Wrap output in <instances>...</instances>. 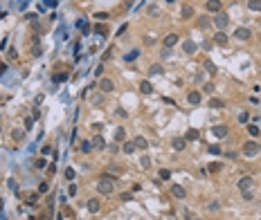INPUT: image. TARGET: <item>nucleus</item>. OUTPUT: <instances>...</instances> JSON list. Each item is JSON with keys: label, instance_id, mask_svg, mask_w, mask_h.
Returning <instances> with one entry per match:
<instances>
[{"label": "nucleus", "instance_id": "1", "mask_svg": "<svg viewBox=\"0 0 261 220\" xmlns=\"http://www.w3.org/2000/svg\"><path fill=\"white\" fill-rule=\"evenodd\" d=\"M113 189H115V180H111L108 175H104L99 184H97V191H99L101 195H108V193H113Z\"/></svg>", "mask_w": 261, "mask_h": 220}, {"label": "nucleus", "instance_id": "2", "mask_svg": "<svg viewBox=\"0 0 261 220\" xmlns=\"http://www.w3.org/2000/svg\"><path fill=\"white\" fill-rule=\"evenodd\" d=\"M212 22H214V27H216L218 32H223V29H225V25L230 22V20H227V14H223V11H218V14H216V18H214Z\"/></svg>", "mask_w": 261, "mask_h": 220}, {"label": "nucleus", "instance_id": "3", "mask_svg": "<svg viewBox=\"0 0 261 220\" xmlns=\"http://www.w3.org/2000/svg\"><path fill=\"white\" fill-rule=\"evenodd\" d=\"M257 153H259L257 142H248V144H243V155H245V157H254Z\"/></svg>", "mask_w": 261, "mask_h": 220}, {"label": "nucleus", "instance_id": "4", "mask_svg": "<svg viewBox=\"0 0 261 220\" xmlns=\"http://www.w3.org/2000/svg\"><path fill=\"white\" fill-rule=\"evenodd\" d=\"M252 34H250V29L248 27H236V32H234V38H239V40H248Z\"/></svg>", "mask_w": 261, "mask_h": 220}, {"label": "nucleus", "instance_id": "5", "mask_svg": "<svg viewBox=\"0 0 261 220\" xmlns=\"http://www.w3.org/2000/svg\"><path fill=\"white\" fill-rule=\"evenodd\" d=\"M113 88H115V85H113L111 79H101V81H99V90H101V92H113Z\"/></svg>", "mask_w": 261, "mask_h": 220}, {"label": "nucleus", "instance_id": "6", "mask_svg": "<svg viewBox=\"0 0 261 220\" xmlns=\"http://www.w3.org/2000/svg\"><path fill=\"white\" fill-rule=\"evenodd\" d=\"M250 187H252V177H241V180H239V189L241 191H250Z\"/></svg>", "mask_w": 261, "mask_h": 220}, {"label": "nucleus", "instance_id": "7", "mask_svg": "<svg viewBox=\"0 0 261 220\" xmlns=\"http://www.w3.org/2000/svg\"><path fill=\"white\" fill-rule=\"evenodd\" d=\"M200 99H203V97H200V92H189V95H187V101L191 103V106H196V103H200Z\"/></svg>", "mask_w": 261, "mask_h": 220}, {"label": "nucleus", "instance_id": "8", "mask_svg": "<svg viewBox=\"0 0 261 220\" xmlns=\"http://www.w3.org/2000/svg\"><path fill=\"white\" fill-rule=\"evenodd\" d=\"M207 9H210L212 14H218V11H221V0H210V2H207Z\"/></svg>", "mask_w": 261, "mask_h": 220}, {"label": "nucleus", "instance_id": "9", "mask_svg": "<svg viewBox=\"0 0 261 220\" xmlns=\"http://www.w3.org/2000/svg\"><path fill=\"white\" fill-rule=\"evenodd\" d=\"M162 72H164V67H162L160 63H155V65H151V67H149V74H151V77H160Z\"/></svg>", "mask_w": 261, "mask_h": 220}, {"label": "nucleus", "instance_id": "10", "mask_svg": "<svg viewBox=\"0 0 261 220\" xmlns=\"http://www.w3.org/2000/svg\"><path fill=\"white\" fill-rule=\"evenodd\" d=\"M171 195H173V198H185V189L180 187V184H173V187H171Z\"/></svg>", "mask_w": 261, "mask_h": 220}, {"label": "nucleus", "instance_id": "11", "mask_svg": "<svg viewBox=\"0 0 261 220\" xmlns=\"http://www.w3.org/2000/svg\"><path fill=\"white\" fill-rule=\"evenodd\" d=\"M212 132H214V135H216V137H225V135H227V126H214V128H212Z\"/></svg>", "mask_w": 261, "mask_h": 220}, {"label": "nucleus", "instance_id": "12", "mask_svg": "<svg viewBox=\"0 0 261 220\" xmlns=\"http://www.w3.org/2000/svg\"><path fill=\"white\" fill-rule=\"evenodd\" d=\"M140 92H142V95H151V92H153V85H151L149 81H142V83H140Z\"/></svg>", "mask_w": 261, "mask_h": 220}, {"label": "nucleus", "instance_id": "13", "mask_svg": "<svg viewBox=\"0 0 261 220\" xmlns=\"http://www.w3.org/2000/svg\"><path fill=\"white\" fill-rule=\"evenodd\" d=\"M133 142H135V148H140V150L149 148V142L144 139V137H135V139H133Z\"/></svg>", "mask_w": 261, "mask_h": 220}, {"label": "nucleus", "instance_id": "14", "mask_svg": "<svg viewBox=\"0 0 261 220\" xmlns=\"http://www.w3.org/2000/svg\"><path fill=\"white\" fill-rule=\"evenodd\" d=\"M185 54H194V52H196V43H194V40H185Z\"/></svg>", "mask_w": 261, "mask_h": 220}, {"label": "nucleus", "instance_id": "15", "mask_svg": "<svg viewBox=\"0 0 261 220\" xmlns=\"http://www.w3.org/2000/svg\"><path fill=\"white\" fill-rule=\"evenodd\" d=\"M176 43H178V36H176V34H169V36L164 38V47H173Z\"/></svg>", "mask_w": 261, "mask_h": 220}, {"label": "nucleus", "instance_id": "16", "mask_svg": "<svg viewBox=\"0 0 261 220\" xmlns=\"http://www.w3.org/2000/svg\"><path fill=\"white\" fill-rule=\"evenodd\" d=\"M214 43H216V45H225V43H227V36H225L223 32H216V36H214Z\"/></svg>", "mask_w": 261, "mask_h": 220}, {"label": "nucleus", "instance_id": "17", "mask_svg": "<svg viewBox=\"0 0 261 220\" xmlns=\"http://www.w3.org/2000/svg\"><path fill=\"white\" fill-rule=\"evenodd\" d=\"M185 146H187V139H182V137H176V139H173V148L176 150H182Z\"/></svg>", "mask_w": 261, "mask_h": 220}, {"label": "nucleus", "instance_id": "18", "mask_svg": "<svg viewBox=\"0 0 261 220\" xmlns=\"http://www.w3.org/2000/svg\"><path fill=\"white\" fill-rule=\"evenodd\" d=\"M137 56H140V50H131V52H129V54H126V56H124V59H126V61H129V63H131V61H135V59H137Z\"/></svg>", "mask_w": 261, "mask_h": 220}, {"label": "nucleus", "instance_id": "19", "mask_svg": "<svg viewBox=\"0 0 261 220\" xmlns=\"http://www.w3.org/2000/svg\"><path fill=\"white\" fill-rule=\"evenodd\" d=\"M248 7H250L252 11H261V0H250V2H248Z\"/></svg>", "mask_w": 261, "mask_h": 220}, {"label": "nucleus", "instance_id": "20", "mask_svg": "<svg viewBox=\"0 0 261 220\" xmlns=\"http://www.w3.org/2000/svg\"><path fill=\"white\" fill-rule=\"evenodd\" d=\"M187 142H191V139H198V130L196 128H191V130H187V137H185Z\"/></svg>", "mask_w": 261, "mask_h": 220}, {"label": "nucleus", "instance_id": "21", "mask_svg": "<svg viewBox=\"0 0 261 220\" xmlns=\"http://www.w3.org/2000/svg\"><path fill=\"white\" fill-rule=\"evenodd\" d=\"M133 150H135V142H126V144H124V153H126V155H131Z\"/></svg>", "mask_w": 261, "mask_h": 220}, {"label": "nucleus", "instance_id": "22", "mask_svg": "<svg viewBox=\"0 0 261 220\" xmlns=\"http://www.w3.org/2000/svg\"><path fill=\"white\" fill-rule=\"evenodd\" d=\"M223 106H225V103H223L221 99H210V108L216 110V108H223Z\"/></svg>", "mask_w": 261, "mask_h": 220}, {"label": "nucleus", "instance_id": "23", "mask_svg": "<svg viewBox=\"0 0 261 220\" xmlns=\"http://www.w3.org/2000/svg\"><path fill=\"white\" fill-rule=\"evenodd\" d=\"M205 70L210 72V74H216V65H214L212 61H205Z\"/></svg>", "mask_w": 261, "mask_h": 220}, {"label": "nucleus", "instance_id": "24", "mask_svg": "<svg viewBox=\"0 0 261 220\" xmlns=\"http://www.w3.org/2000/svg\"><path fill=\"white\" fill-rule=\"evenodd\" d=\"M88 209L90 211H99V200H90L88 202Z\"/></svg>", "mask_w": 261, "mask_h": 220}, {"label": "nucleus", "instance_id": "25", "mask_svg": "<svg viewBox=\"0 0 261 220\" xmlns=\"http://www.w3.org/2000/svg\"><path fill=\"white\" fill-rule=\"evenodd\" d=\"M194 16V9L191 7H182V18H191Z\"/></svg>", "mask_w": 261, "mask_h": 220}, {"label": "nucleus", "instance_id": "26", "mask_svg": "<svg viewBox=\"0 0 261 220\" xmlns=\"http://www.w3.org/2000/svg\"><path fill=\"white\" fill-rule=\"evenodd\" d=\"M248 132H250L252 137H259V128H257V124H252V126H248Z\"/></svg>", "mask_w": 261, "mask_h": 220}, {"label": "nucleus", "instance_id": "27", "mask_svg": "<svg viewBox=\"0 0 261 220\" xmlns=\"http://www.w3.org/2000/svg\"><path fill=\"white\" fill-rule=\"evenodd\" d=\"M92 144H95L97 148H104V144H106V142H104V137H101V135H97V137H95V142H92Z\"/></svg>", "mask_w": 261, "mask_h": 220}, {"label": "nucleus", "instance_id": "28", "mask_svg": "<svg viewBox=\"0 0 261 220\" xmlns=\"http://www.w3.org/2000/svg\"><path fill=\"white\" fill-rule=\"evenodd\" d=\"M52 79H54V83H63V81L68 79V74H54Z\"/></svg>", "mask_w": 261, "mask_h": 220}, {"label": "nucleus", "instance_id": "29", "mask_svg": "<svg viewBox=\"0 0 261 220\" xmlns=\"http://www.w3.org/2000/svg\"><path fill=\"white\" fill-rule=\"evenodd\" d=\"M146 11H149V16H158V14H160V9L155 7V5H149V9H146Z\"/></svg>", "mask_w": 261, "mask_h": 220}, {"label": "nucleus", "instance_id": "30", "mask_svg": "<svg viewBox=\"0 0 261 220\" xmlns=\"http://www.w3.org/2000/svg\"><path fill=\"white\" fill-rule=\"evenodd\" d=\"M115 137H117L119 142H122V139H126V130H124V128H117V132H115Z\"/></svg>", "mask_w": 261, "mask_h": 220}, {"label": "nucleus", "instance_id": "31", "mask_svg": "<svg viewBox=\"0 0 261 220\" xmlns=\"http://www.w3.org/2000/svg\"><path fill=\"white\" fill-rule=\"evenodd\" d=\"M81 150H83V153H90V150H92V142H83V144H81Z\"/></svg>", "mask_w": 261, "mask_h": 220}, {"label": "nucleus", "instance_id": "32", "mask_svg": "<svg viewBox=\"0 0 261 220\" xmlns=\"http://www.w3.org/2000/svg\"><path fill=\"white\" fill-rule=\"evenodd\" d=\"M45 164H48V162H45L43 157H38L36 162H34V166H36V169H45Z\"/></svg>", "mask_w": 261, "mask_h": 220}, {"label": "nucleus", "instance_id": "33", "mask_svg": "<svg viewBox=\"0 0 261 220\" xmlns=\"http://www.w3.org/2000/svg\"><path fill=\"white\" fill-rule=\"evenodd\" d=\"M169 177H171V171H167V169L160 171V180H169Z\"/></svg>", "mask_w": 261, "mask_h": 220}, {"label": "nucleus", "instance_id": "34", "mask_svg": "<svg viewBox=\"0 0 261 220\" xmlns=\"http://www.w3.org/2000/svg\"><path fill=\"white\" fill-rule=\"evenodd\" d=\"M198 25H200V29H207V27H210V18H200Z\"/></svg>", "mask_w": 261, "mask_h": 220}, {"label": "nucleus", "instance_id": "35", "mask_svg": "<svg viewBox=\"0 0 261 220\" xmlns=\"http://www.w3.org/2000/svg\"><path fill=\"white\" fill-rule=\"evenodd\" d=\"M36 200H38V193H30V195H27V202H30V205H34Z\"/></svg>", "mask_w": 261, "mask_h": 220}, {"label": "nucleus", "instance_id": "36", "mask_svg": "<svg viewBox=\"0 0 261 220\" xmlns=\"http://www.w3.org/2000/svg\"><path fill=\"white\" fill-rule=\"evenodd\" d=\"M65 180H74V169H65Z\"/></svg>", "mask_w": 261, "mask_h": 220}, {"label": "nucleus", "instance_id": "37", "mask_svg": "<svg viewBox=\"0 0 261 220\" xmlns=\"http://www.w3.org/2000/svg\"><path fill=\"white\" fill-rule=\"evenodd\" d=\"M218 207H221V205H218V202H216V200H214V202H210V205H207V209H210V211H216V209H218Z\"/></svg>", "mask_w": 261, "mask_h": 220}, {"label": "nucleus", "instance_id": "38", "mask_svg": "<svg viewBox=\"0 0 261 220\" xmlns=\"http://www.w3.org/2000/svg\"><path fill=\"white\" fill-rule=\"evenodd\" d=\"M11 137H14L16 142H20V139H23V132H20V130H14V132H11Z\"/></svg>", "mask_w": 261, "mask_h": 220}, {"label": "nucleus", "instance_id": "39", "mask_svg": "<svg viewBox=\"0 0 261 220\" xmlns=\"http://www.w3.org/2000/svg\"><path fill=\"white\" fill-rule=\"evenodd\" d=\"M207 150H210V153H212V155H218V153H221V146H210V148H207Z\"/></svg>", "mask_w": 261, "mask_h": 220}, {"label": "nucleus", "instance_id": "40", "mask_svg": "<svg viewBox=\"0 0 261 220\" xmlns=\"http://www.w3.org/2000/svg\"><path fill=\"white\" fill-rule=\"evenodd\" d=\"M140 164L144 166V169H149V166H151V157H142V162H140Z\"/></svg>", "mask_w": 261, "mask_h": 220}, {"label": "nucleus", "instance_id": "41", "mask_svg": "<svg viewBox=\"0 0 261 220\" xmlns=\"http://www.w3.org/2000/svg\"><path fill=\"white\" fill-rule=\"evenodd\" d=\"M41 193H48V184H45V182H41V187H38V195Z\"/></svg>", "mask_w": 261, "mask_h": 220}, {"label": "nucleus", "instance_id": "42", "mask_svg": "<svg viewBox=\"0 0 261 220\" xmlns=\"http://www.w3.org/2000/svg\"><path fill=\"white\" fill-rule=\"evenodd\" d=\"M95 18H99V20H106V18H108V14H106V11H99V14H95Z\"/></svg>", "mask_w": 261, "mask_h": 220}, {"label": "nucleus", "instance_id": "43", "mask_svg": "<svg viewBox=\"0 0 261 220\" xmlns=\"http://www.w3.org/2000/svg\"><path fill=\"white\" fill-rule=\"evenodd\" d=\"M203 90H205V92H214V83H205V85H203Z\"/></svg>", "mask_w": 261, "mask_h": 220}, {"label": "nucleus", "instance_id": "44", "mask_svg": "<svg viewBox=\"0 0 261 220\" xmlns=\"http://www.w3.org/2000/svg\"><path fill=\"white\" fill-rule=\"evenodd\" d=\"M68 193H70V195H77V184H70V189H68Z\"/></svg>", "mask_w": 261, "mask_h": 220}, {"label": "nucleus", "instance_id": "45", "mask_svg": "<svg viewBox=\"0 0 261 220\" xmlns=\"http://www.w3.org/2000/svg\"><path fill=\"white\" fill-rule=\"evenodd\" d=\"M239 121H241V124H245V121H248V112H241L239 115Z\"/></svg>", "mask_w": 261, "mask_h": 220}, {"label": "nucleus", "instance_id": "46", "mask_svg": "<svg viewBox=\"0 0 261 220\" xmlns=\"http://www.w3.org/2000/svg\"><path fill=\"white\" fill-rule=\"evenodd\" d=\"M243 200H252V193H250V191H243Z\"/></svg>", "mask_w": 261, "mask_h": 220}, {"label": "nucleus", "instance_id": "47", "mask_svg": "<svg viewBox=\"0 0 261 220\" xmlns=\"http://www.w3.org/2000/svg\"><path fill=\"white\" fill-rule=\"evenodd\" d=\"M92 103H95V106H101V97H92Z\"/></svg>", "mask_w": 261, "mask_h": 220}, {"label": "nucleus", "instance_id": "48", "mask_svg": "<svg viewBox=\"0 0 261 220\" xmlns=\"http://www.w3.org/2000/svg\"><path fill=\"white\" fill-rule=\"evenodd\" d=\"M95 29H97V32H99V34H106V27H104V25H97V27H95Z\"/></svg>", "mask_w": 261, "mask_h": 220}, {"label": "nucleus", "instance_id": "49", "mask_svg": "<svg viewBox=\"0 0 261 220\" xmlns=\"http://www.w3.org/2000/svg\"><path fill=\"white\" fill-rule=\"evenodd\" d=\"M218 169H221V164H212V166H210V171H212V173H216Z\"/></svg>", "mask_w": 261, "mask_h": 220}, {"label": "nucleus", "instance_id": "50", "mask_svg": "<svg viewBox=\"0 0 261 220\" xmlns=\"http://www.w3.org/2000/svg\"><path fill=\"white\" fill-rule=\"evenodd\" d=\"M32 124H34V117H27V119H25V126H27V128H30Z\"/></svg>", "mask_w": 261, "mask_h": 220}, {"label": "nucleus", "instance_id": "51", "mask_svg": "<svg viewBox=\"0 0 261 220\" xmlns=\"http://www.w3.org/2000/svg\"><path fill=\"white\" fill-rule=\"evenodd\" d=\"M43 155H48V153H52V146H43V150H41Z\"/></svg>", "mask_w": 261, "mask_h": 220}, {"label": "nucleus", "instance_id": "52", "mask_svg": "<svg viewBox=\"0 0 261 220\" xmlns=\"http://www.w3.org/2000/svg\"><path fill=\"white\" fill-rule=\"evenodd\" d=\"M111 173H115V175H119L122 169H117V166H111Z\"/></svg>", "mask_w": 261, "mask_h": 220}, {"label": "nucleus", "instance_id": "53", "mask_svg": "<svg viewBox=\"0 0 261 220\" xmlns=\"http://www.w3.org/2000/svg\"><path fill=\"white\" fill-rule=\"evenodd\" d=\"M45 5L48 7H56V0H45Z\"/></svg>", "mask_w": 261, "mask_h": 220}]
</instances>
